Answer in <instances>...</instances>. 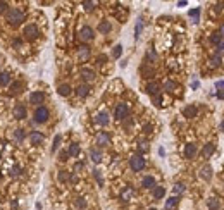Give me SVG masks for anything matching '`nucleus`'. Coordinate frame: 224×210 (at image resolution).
Wrapping results in <instances>:
<instances>
[{
    "mask_svg": "<svg viewBox=\"0 0 224 210\" xmlns=\"http://www.w3.org/2000/svg\"><path fill=\"white\" fill-rule=\"evenodd\" d=\"M7 21L11 22V24H19L21 21H24V12L21 11V9H9L7 11Z\"/></svg>",
    "mask_w": 224,
    "mask_h": 210,
    "instance_id": "obj_1",
    "label": "nucleus"
},
{
    "mask_svg": "<svg viewBox=\"0 0 224 210\" xmlns=\"http://www.w3.org/2000/svg\"><path fill=\"white\" fill-rule=\"evenodd\" d=\"M147 166V160L143 159L142 155H133L129 159V167L134 170V172H140V170H143Z\"/></svg>",
    "mask_w": 224,
    "mask_h": 210,
    "instance_id": "obj_2",
    "label": "nucleus"
},
{
    "mask_svg": "<svg viewBox=\"0 0 224 210\" xmlns=\"http://www.w3.org/2000/svg\"><path fill=\"white\" fill-rule=\"evenodd\" d=\"M114 117H116L117 121H124L126 117H129V105L124 102L117 103L116 110H114Z\"/></svg>",
    "mask_w": 224,
    "mask_h": 210,
    "instance_id": "obj_3",
    "label": "nucleus"
},
{
    "mask_svg": "<svg viewBox=\"0 0 224 210\" xmlns=\"http://www.w3.org/2000/svg\"><path fill=\"white\" fill-rule=\"evenodd\" d=\"M50 117V112L47 107H43V105H40V107H36V110H35V122H38V124H43V122H47Z\"/></svg>",
    "mask_w": 224,
    "mask_h": 210,
    "instance_id": "obj_4",
    "label": "nucleus"
},
{
    "mask_svg": "<svg viewBox=\"0 0 224 210\" xmlns=\"http://www.w3.org/2000/svg\"><path fill=\"white\" fill-rule=\"evenodd\" d=\"M22 35H24L28 40H35V38L38 36V28H36V24H26V26H24V31H22Z\"/></svg>",
    "mask_w": 224,
    "mask_h": 210,
    "instance_id": "obj_5",
    "label": "nucleus"
},
{
    "mask_svg": "<svg viewBox=\"0 0 224 210\" xmlns=\"http://www.w3.org/2000/svg\"><path fill=\"white\" fill-rule=\"evenodd\" d=\"M93 30L90 28V26H83L81 31H79V38H81V41H91L93 40Z\"/></svg>",
    "mask_w": 224,
    "mask_h": 210,
    "instance_id": "obj_6",
    "label": "nucleus"
},
{
    "mask_svg": "<svg viewBox=\"0 0 224 210\" xmlns=\"http://www.w3.org/2000/svg\"><path fill=\"white\" fill-rule=\"evenodd\" d=\"M30 102L33 103V105H38V107H40L41 103L45 102V93L43 91H33L30 95Z\"/></svg>",
    "mask_w": 224,
    "mask_h": 210,
    "instance_id": "obj_7",
    "label": "nucleus"
},
{
    "mask_svg": "<svg viewBox=\"0 0 224 210\" xmlns=\"http://www.w3.org/2000/svg\"><path fill=\"white\" fill-rule=\"evenodd\" d=\"M109 143H110V136H109V133L100 131V133L97 134V145L98 147H107Z\"/></svg>",
    "mask_w": 224,
    "mask_h": 210,
    "instance_id": "obj_8",
    "label": "nucleus"
},
{
    "mask_svg": "<svg viewBox=\"0 0 224 210\" xmlns=\"http://www.w3.org/2000/svg\"><path fill=\"white\" fill-rule=\"evenodd\" d=\"M198 176H200L202 179H205V181H210V179H212V167H210V166L200 167V172H198Z\"/></svg>",
    "mask_w": 224,
    "mask_h": 210,
    "instance_id": "obj_9",
    "label": "nucleus"
},
{
    "mask_svg": "<svg viewBox=\"0 0 224 210\" xmlns=\"http://www.w3.org/2000/svg\"><path fill=\"white\" fill-rule=\"evenodd\" d=\"M147 93L148 95H152V96H155V95H159V91H161V85L159 83H155V81H150L148 85H147Z\"/></svg>",
    "mask_w": 224,
    "mask_h": 210,
    "instance_id": "obj_10",
    "label": "nucleus"
},
{
    "mask_svg": "<svg viewBox=\"0 0 224 210\" xmlns=\"http://www.w3.org/2000/svg\"><path fill=\"white\" fill-rule=\"evenodd\" d=\"M95 121H97L100 126H107L109 122H110V117H109V114L104 110V112H98L97 117H95Z\"/></svg>",
    "mask_w": 224,
    "mask_h": 210,
    "instance_id": "obj_11",
    "label": "nucleus"
},
{
    "mask_svg": "<svg viewBox=\"0 0 224 210\" xmlns=\"http://www.w3.org/2000/svg\"><path fill=\"white\" fill-rule=\"evenodd\" d=\"M195 153H197V145L188 143L186 147H184V157H186V159H193Z\"/></svg>",
    "mask_w": 224,
    "mask_h": 210,
    "instance_id": "obj_12",
    "label": "nucleus"
},
{
    "mask_svg": "<svg viewBox=\"0 0 224 210\" xmlns=\"http://www.w3.org/2000/svg\"><path fill=\"white\" fill-rule=\"evenodd\" d=\"M14 117L16 119H24V117H26V107L21 105V103L16 105V107H14Z\"/></svg>",
    "mask_w": 224,
    "mask_h": 210,
    "instance_id": "obj_13",
    "label": "nucleus"
},
{
    "mask_svg": "<svg viewBox=\"0 0 224 210\" xmlns=\"http://www.w3.org/2000/svg\"><path fill=\"white\" fill-rule=\"evenodd\" d=\"M142 186L143 188H147V189H150V188H155V177H152V176H145L142 179Z\"/></svg>",
    "mask_w": 224,
    "mask_h": 210,
    "instance_id": "obj_14",
    "label": "nucleus"
},
{
    "mask_svg": "<svg viewBox=\"0 0 224 210\" xmlns=\"http://www.w3.org/2000/svg\"><path fill=\"white\" fill-rule=\"evenodd\" d=\"M207 207H209V210H221V200L217 196H212L207 202Z\"/></svg>",
    "mask_w": 224,
    "mask_h": 210,
    "instance_id": "obj_15",
    "label": "nucleus"
},
{
    "mask_svg": "<svg viewBox=\"0 0 224 210\" xmlns=\"http://www.w3.org/2000/svg\"><path fill=\"white\" fill-rule=\"evenodd\" d=\"M30 140H31V143H33V145H41V143H43V140H45V136L41 133H38V131H33L31 136H30Z\"/></svg>",
    "mask_w": 224,
    "mask_h": 210,
    "instance_id": "obj_16",
    "label": "nucleus"
},
{
    "mask_svg": "<svg viewBox=\"0 0 224 210\" xmlns=\"http://www.w3.org/2000/svg\"><path fill=\"white\" fill-rule=\"evenodd\" d=\"M90 159H91V162H95V164L102 162V152L97 150V148H91V150H90Z\"/></svg>",
    "mask_w": 224,
    "mask_h": 210,
    "instance_id": "obj_17",
    "label": "nucleus"
},
{
    "mask_svg": "<svg viewBox=\"0 0 224 210\" xmlns=\"http://www.w3.org/2000/svg\"><path fill=\"white\" fill-rule=\"evenodd\" d=\"M81 76L85 81H95V72L91 69H86V67H83L81 69Z\"/></svg>",
    "mask_w": 224,
    "mask_h": 210,
    "instance_id": "obj_18",
    "label": "nucleus"
},
{
    "mask_svg": "<svg viewBox=\"0 0 224 210\" xmlns=\"http://www.w3.org/2000/svg\"><path fill=\"white\" fill-rule=\"evenodd\" d=\"M98 31H100L102 35H107V33H110L112 31V24L109 21H102L100 24H98Z\"/></svg>",
    "mask_w": 224,
    "mask_h": 210,
    "instance_id": "obj_19",
    "label": "nucleus"
},
{
    "mask_svg": "<svg viewBox=\"0 0 224 210\" xmlns=\"http://www.w3.org/2000/svg\"><path fill=\"white\" fill-rule=\"evenodd\" d=\"M133 195H134L133 188H129V186H128V188H124L123 193H121V200H123V202H129V200L133 198Z\"/></svg>",
    "mask_w": 224,
    "mask_h": 210,
    "instance_id": "obj_20",
    "label": "nucleus"
},
{
    "mask_svg": "<svg viewBox=\"0 0 224 210\" xmlns=\"http://www.w3.org/2000/svg\"><path fill=\"white\" fill-rule=\"evenodd\" d=\"M76 95H78L79 98H85V96H88V95H90V86H86V85L78 86V88H76Z\"/></svg>",
    "mask_w": 224,
    "mask_h": 210,
    "instance_id": "obj_21",
    "label": "nucleus"
},
{
    "mask_svg": "<svg viewBox=\"0 0 224 210\" xmlns=\"http://www.w3.org/2000/svg\"><path fill=\"white\" fill-rule=\"evenodd\" d=\"M197 107H195V105H188L186 109H184L183 110V115L184 117H188V119H191V117H195V115H197Z\"/></svg>",
    "mask_w": 224,
    "mask_h": 210,
    "instance_id": "obj_22",
    "label": "nucleus"
},
{
    "mask_svg": "<svg viewBox=\"0 0 224 210\" xmlns=\"http://www.w3.org/2000/svg\"><path fill=\"white\" fill-rule=\"evenodd\" d=\"M214 152H216V145L214 143H207L205 147H203V150H202V155H203V157H210Z\"/></svg>",
    "mask_w": 224,
    "mask_h": 210,
    "instance_id": "obj_23",
    "label": "nucleus"
},
{
    "mask_svg": "<svg viewBox=\"0 0 224 210\" xmlns=\"http://www.w3.org/2000/svg\"><path fill=\"white\" fill-rule=\"evenodd\" d=\"M164 195H166V188L164 186H155V188H153V198L161 200V198H164Z\"/></svg>",
    "mask_w": 224,
    "mask_h": 210,
    "instance_id": "obj_24",
    "label": "nucleus"
},
{
    "mask_svg": "<svg viewBox=\"0 0 224 210\" xmlns=\"http://www.w3.org/2000/svg\"><path fill=\"white\" fill-rule=\"evenodd\" d=\"M88 57H90V48H88V47H79V50H78V59L86 60Z\"/></svg>",
    "mask_w": 224,
    "mask_h": 210,
    "instance_id": "obj_25",
    "label": "nucleus"
},
{
    "mask_svg": "<svg viewBox=\"0 0 224 210\" xmlns=\"http://www.w3.org/2000/svg\"><path fill=\"white\" fill-rule=\"evenodd\" d=\"M7 85H11V74L7 71H4L0 74V86H7Z\"/></svg>",
    "mask_w": 224,
    "mask_h": 210,
    "instance_id": "obj_26",
    "label": "nucleus"
},
{
    "mask_svg": "<svg viewBox=\"0 0 224 210\" xmlns=\"http://www.w3.org/2000/svg\"><path fill=\"white\" fill-rule=\"evenodd\" d=\"M57 91H59L60 96H69V95H71V86H69V85H60Z\"/></svg>",
    "mask_w": 224,
    "mask_h": 210,
    "instance_id": "obj_27",
    "label": "nucleus"
},
{
    "mask_svg": "<svg viewBox=\"0 0 224 210\" xmlns=\"http://www.w3.org/2000/svg\"><path fill=\"white\" fill-rule=\"evenodd\" d=\"M67 155H69V157H78L79 155V145L72 143L71 147H69V150H67Z\"/></svg>",
    "mask_w": 224,
    "mask_h": 210,
    "instance_id": "obj_28",
    "label": "nucleus"
},
{
    "mask_svg": "<svg viewBox=\"0 0 224 210\" xmlns=\"http://www.w3.org/2000/svg\"><path fill=\"white\" fill-rule=\"evenodd\" d=\"M178 202H179L178 196H171V198H167V202H166V208H167V210H172L176 205H178Z\"/></svg>",
    "mask_w": 224,
    "mask_h": 210,
    "instance_id": "obj_29",
    "label": "nucleus"
},
{
    "mask_svg": "<svg viewBox=\"0 0 224 210\" xmlns=\"http://www.w3.org/2000/svg\"><path fill=\"white\" fill-rule=\"evenodd\" d=\"M221 41H222V35H221L219 31H216V33L210 35V43H214V45L217 47V45H219Z\"/></svg>",
    "mask_w": 224,
    "mask_h": 210,
    "instance_id": "obj_30",
    "label": "nucleus"
},
{
    "mask_svg": "<svg viewBox=\"0 0 224 210\" xmlns=\"http://www.w3.org/2000/svg\"><path fill=\"white\" fill-rule=\"evenodd\" d=\"M221 62H222V59H221V54H214V55L210 57V66H212V67H219Z\"/></svg>",
    "mask_w": 224,
    "mask_h": 210,
    "instance_id": "obj_31",
    "label": "nucleus"
},
{
    "mask_svg": "<svg viewBox=\"0 0 224 210\" xmlns=\"http://www.w3.org/2000/svg\"><path fill=\"white\" fill-rule=\"evenodd\" d=\"M176 88H178V86H176L174 81H166L164 83V90H166V91H169V93L176 91Z\"/></svg>",
    "mask_w": 224,
    "mask_h": 210,
    "instance_id": "obj_32",
    "label": "nucleus"
},
{
    "mask_svg": "<svg viewBox=\"0 0 224 210\" xmlns=\"http://www.w3.org/2000/svg\"><path fill=\"white\" fill-rule=\"evenodd\" d=\"M74 207H76L78 210H83V208L86 207V200H85V198H76V200H74Z\"/></svg>",
    "mask_w": 224,
    "mask_h": 210,
    "instance_id": "obj_33",
    "label": "nucleus"
},
{
    "mask_svg": "<svg viewBox=\"0 0 224 210\" xmlns=\"http://www.w3.org/2000/svg\"><path fill=\"white\" fill-rule=\"evenodd\" d=\"M14 136H16V140H17V141H22L24 138H26V133H24V129H16Z\"/></svg>",
    "mask_w": 224,
    "mask_h": 210,
    "instance_id": "obj_34",
    "label": "nucleus"
},
{
    "mask_svg": "<svg viewBox=\"0 0 224 210\" xmlns=\"http://www.w3.org/2000/svg\"><path fill=\"white\" fill-rule=\"evenodd\" d=\"M190 17H193V22H198V16H200V7H197V9H191L190 12Z\"/></svg>",
    "mask_w": 224,
    "mask_h": 210,
    "instance_id": "obj_35",
    "label": "nucleus"
},
{
    "mask_svg": "<svg viewBox=\"0 0 224 210\" xmlns=\"http://www.w3.org/2000/svg\"><path fill=\"white\" fill-rule=\"evenodd\" d=\"M71 179V174L67 172V170H60L59 172V181H64V183H66V181H69Z\"/></svg>",
    "mask_w": 224,
    "mask_h": 210,
    "instance_id": "obj_36",
    "label": "nucleus"
},
{
    "mask_svg": "<svg viewBox=\"0 0 224 210\" xmlns=\"http://www.w3.org/2000/svg\"><path fill=\"white\" fill-rule=\"evenodd\" d=\"M121 54H123V47H121V45H116V47H114V50H112V55H114V59H119Z\"/></svg>",
    "mask_w": 224,
    "mask_h": 210,
    "instance_id": "obj_37",
    "label": "nucleus"
},
{
    "mask_svg": "<svg viewBox=\"0 0 224 210\" xmlns=\"http://www.w3.org/2000/svg\"><path fill=\"white\" fill-rule=\"evenodd\" d=\"M172 191H174L176 195H181V193L184 191V184H181V183H176L174 188H172Z\"/></svg>",
    "mask_w": 224,
    "mask_h": 210,
    "instance_id": "obj_38",
    "label": "nucleus"
},
{
    "mask_svg": "<svg viewBox=\"0 0 224 210\" xmlns=\"http://www.w3.org/2000/svg\"><path fill=\"white\" fill-rule=\"evenodd\" d=\"M142 28H143V22H142V19L138 21V24H136V28H134V38L138 40L140 38V33H142Z\"/></svg>",
    "mask_w": 224,
    "mask_h": 210,
    "instance_id": "obj_39",
    "label": "nucleus"
},
{
    "mask_svg": "<svg viewBox=\"0 0 224 210\" xmlns=\"http://www.w3.org/2000/svg\"><path fill=\"white\" fill-rule=\"evenodd\" d=\"M142 72H143V76H145V77H152L153 69H150L148 66H143V67H142Z\"/></svg>",
    "mask_w": 224,
    "mask_h": 210,
    "instance_id": "obj_40",
    "label": "nucleus"
},
{
    "mask_svg": "<svg viewBox=\"0 0 224 210\" xmlns=\"http://www.w3.org/2000/svg\"><path fill=\"white\" fill-rule=\"evenodd\" d=\"M60 140H62V136L60 134H57L55 138H54V145H52V152H55L57 148H59V145H60Z\"/></svg>",
    "mask_w": 224,
    "mask_h": 210,
    "instance_id": "obj_41",
    "label": "nucleus"
},
{
    "mask_svg": "<svg viewBox=\"0 0 224 210\" xmlns=\"http://www.w3.org/2000/svg\"><path fill=\"white\" fill-rule=\"evenodd\" d=\"M147 57H148V59L152 60V62H155V60H157V54H155V50H152V48H150L148 54H147Z\"/></svg>",
    "mask_w": 224,
    "mask_h": 210,
    "instance_id": "obj_42",
    "label": "nucleus"
},
{
    "mask_svg": "<svg viewBox=\"0 0 224 210\" xmlns=\"http://www.w3.org/2000/svg\"><path fill=\"white\" fill-rule=\"evenodd\" d=\"M153 103H155L157 107H161V105H162V96L161 95H155V96H153Z\"/></svg>",
    "mask_w": 224,
    "mask_h": 210,
    "instance_id": "obj_43",
    "label": "nucleus"
},
{
    "mask_svg": "<svg viewBox=\"0 0 224 210\" xmlns=\"http://www.w3.org/2000/svg\"><path fill=\"white\" fill-rule=\"evenodd\" d=\"M93 176L97 177L98 184H100V186H104V181H102V177H100V172H98V170H93Z\"/></svg>",
    "mask_w": 224,
    "mask_h": 210,
    "instance_id": "obj_44",
    "label": "nucleus"
},
{
    "mask_svg": "<svg viewBox=\"0 0 224 210\" xmlns=\"http://www.w3.org/2000/svg\"><path fill=\"white\" fill-rule=\"evenodd\" d=\"M83 5H85V9H86V11H91V9L95 7V2H85Z\"/></svg>",
    "mask_w": 224,
    "mask_h": 210,
    "instance_id": "obj_45",
    "label": "nucleus"
},
{
    "mask_svg": "<svg viewBox=\"0 0 224 210\" xmlns=\"http://www.w3.org/2000/svg\"><path fill=\"white\" fill-rule=\"evenodd\" d=\"M140 150L147 152V150H148V143H147V141H142V143H140Z\"/></svg>",
    "mask_w": 224,
    "mask_h": 210,
    "instance_id": "obj_46",
    "label": "nucleus"
},
{
    "mask_svg": "<svg viewBox=\"0 0 224 210\" xmlns=\"http://www.w3.org/2000/svg\"><path fill=\"white\" fill-rule=\"evenodd\" d=\"M83 167H85V164H83V162H78V164L74 166V170H76V172H79V170H83Z\"/></svg>",
    "mask_w": 224,
    "mask_h": 210,
    "instance_id": "obj_47",
    "label": "nucleus"
},
{
    "mask_svg": "<svg viewBox=\"0 0 224 210\" xmlns=\"http://www.w3.org/2000/svg\"><path fill=\"white\" fill-rule=\"evenodd\" d=\"M67 157H69V155H67V152H60V155H59V160H67Z\"/></svg>",
    "mask_w": 224,
    "mask_h": 210,
    "instance_id": "obj_48",
    "label": "nucleus"
},
{
    "mask_svg": "<svg viewBox=\"0 0 224 210\" xmlns=\"http://www.w3.org/2000/svg\"><path fill=\"white\" fill-rule=\"evenodd\" d=\"M7 7H9V4H7V2H0V12L7 11Z\"/></svg>",
    "mask_w": 224,
    "mask_h": 210,
    "instance_id": "obj_49",
    "label": "nucleus"
},
{
    "mask_svg": "<svg viewBox=\"0 0 224 210\" xmlns=\"http://www.w3.org/2000/svg\"><path fill=\"white\" fill-rule=\"evenodd\" d=\"M221 52H224V40L217 45V52H216V54H221Z\"/></svg>",
    "mask_w": 224,
    "mask_h": 210,
    "instance_id": "obj_50",
    "label": "nucleus"
},
{
    "mask_svg": "<svg viewBox=\"0 0 224 210\" xmlns=\"http://www.w3.org/2000/svg\"><path fill=\"white\" fill-rule=\"evenodd\" d=\"M216 86H217V88H221V90H222V88H224V81H217V83H216Z\"/></svg>",
    "mask_w": 224,
    "mask_h": 210,
    "instance_id": "obj_51",
    "label": "nucleus"
},
{
    "mask_svg": "<svg viewBox=\"0 0 224 210\" xmlns=\"http://www.w3.org/2000/svg\"><path fill=\"white\" fill-rule=\"evenodd\" d=\"M217 98H224V90H221V91H217Z\"/></svg>",
    "mask_w": 224,
    "mask_h": 210,
    "instance_id": "obj_52",
    "label": "nucleus"
},
{
    "mask_svg": "<svg viewBox=\"0 0 224 210\" xmlns=\"http://www.w3.org/2000/svg\"><path fill=\"white\" fill-rule=\"evenodd\" d=\"M12 174H16V176H17V174H19V166H16L14 169H12Z\"/></svg>",
    "mask_w": 224,
    "mask_h": 210,
    "instance_id": "obj_53",
    "label": "nucleus"
},
{
    "mask_svg": "<svg viewBox=\"0 0 224 210\" xmlns=\"http://www.w3.org/2000/svg\"><path fill=\"white\" fill-rule=\"evenodd\" d=\"M17 88H19V83H14V85H12V90H14V91H17Z\"/></svg>",
    "mask_w": 224,
    "mask_h": 210,
    "instance_id": "obj_54",
    "label": "nucleus"
},
{
    "mask_svg": "<svg viewBox=\"0 0 224 210\" xmlns=\"http://www.w3.org/2000/svg\"><path fill=\"white\" fill-rule=\"evenodd\" d=\"M178 5H179V7H184V5H186V2H184V0H181V2H178Z\"/></svg>",
    "mask_w": 224,
    "mask_h": 210,
    "instance_id": "obj_55",
    "label": "nucleus"
},
{
    "mask_svg": "<svg viewBox=\"0 0 224 210\" xmlns=\"http://www.w3.org/2000/svg\"><path fill=\"white\" fill-rule=\"evenodd\" d=\"M191 88H193V90H197V88H198V81H193V85H191Z\"/></svg>",
    "mask_w": 224,
    "mask_h": 210,
    "instance_id": "obj_56",
    "label": "nucleus"
},
{
    "mask_svg": "<svg viewBox=\"0 0 224 210\" xmlns=\"http://www.w3.org/2000/svg\"><path fill=\"white\" fill-rule=\"evenodd\" d=\"M219 33H221V35H222V36H224V24H222V26H221V30H219Z\"/></svg>",
    "mask_w": 224,
    "mask_h": 210,
    "instance_id": "obj_57",
    "label": "nucleus"
},
{
    "mask_svg": "<svg viewBox=\"0 0 224 210\" xmlns=\"http://www.w3.org/2000/svg\"><path fill=\"white\" fill-rule=\"evenodd\" d=\"M221 131H222V133H224V121L221 122Z\"/></svg>",
    "mask_w": 224,
    "mask_h": 210,
    "instance_id": "obj_58",
    "label": "nucleus"
},
{
    "mask_svg": "<svg viewBox=\"0 0 224 210\" xmlns=\"http://www.w3.org/2000/svg\"><path fill=\"white\" fill-rule=\"evenodd\" d=\"M148 210H155V208H148Z\"/></svg>",
    "mask_w": 224,
    "mask_h": 210,
    "instance_id": "obj_59",
    "label": "nucleus"
},
{
    "mask_svg": "<svg viewBox=\"0 0 224 210\" xmlns=\"http://www.w3.org/2000/svg\"><path fill=\"white\" fill-rule=\"evenodd\" d=\"M0 179H2V174H0Z\"/></svg>",
    "mask_w": 224,
    "mask_h": 210,
    "instance_id": "obj_60",
    "label": "nucleus"
}]
</instances>
